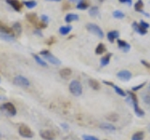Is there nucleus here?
I'll use <instances>...</instances> for the list:
<instances>
[{"label":"nucleus","mask_w":150,"mask_h":140,"mask_svg":"<svg viewBox=\"0 0 150 140\" xmlns=\"http://www.w3.org/2000/svg\"><path fill=\"white\" fill-rule=\"evenodd\" d=\"M40 134L41 138H43L44 140H54L55 138L54 133L51 130H42L40 132Z\"/></svg>","instance_id":"1a4fd4ad"},{"label":"nucleus","mask_w":150,"mask_h":140,"mask_svg":"<svg viewBox=\"0 0 150 140\" xmlns=\"http://www.w3.org/2000/svg\"><path fill=\"white\" fill-rule=\"evenodd\" d=\"M143 8H144V2H143V0H138L137 2L135 3L134 5V9L137 12H140V13H143L144 16H146V17H150V15L148 13L146 12H144L143 10Z\"/></svg>","instance_id":"ddd939ff"},{"label":"nucleus","mask_w":150,"mask_h":140,"mask_svg":"<svg viewBox=\"0 0 150 140\" xmlns=\"http://www.w3.org/2000/svg\"><path fill=\"white\" fill-rule=\"evenodd\" d=\"M129 95V100L131 103V106H133V109L135 111V114L138 117H144V110L139 107V104H138V98L136 96V94L132 92H127Z\"/></svg>","instance_id":"f257e3e1"},{"label":"nucleus","mask_w":150,"mask_h":140,"mask_svg":"<svg viewBox=\"0 0 150 140\" xmlns=\"http://www.w3.org/2000/svg\"><path fill=\"white\" fill-rule=\"evenodd\" d=\"M47 1H61V0H47Z\"/></svg>","instance_id":"c03bdc74"},{"label":"nucleus","mask_w":150,"mask_h":140,"mask_svg":"<svg viewBox=\"0 0 150 140\" xmlns=\"http://www.w3.org/2000/svg\"><path fill=\"white\" fill-rule=\"evenodd\" d=\"M103 83L106 84V85H109V86H111V87L114 88V89H115V92H116L118 95H120V96H122V97H125V96H127V93L125 92V91H123V90H122L121 88H119L118 86L115 85L114 83L109 82V81H106V80L103 81Z\"/></svg>","instance_id":"9b49d317"},{"label":"nucleus","mask_w":150,"mask_h":140,"mask_svg":"<svg viewBox=\"0 0 150 140\" xmlns=\"http://www.w3.org/2000/svg\"><path fill=\"white\" fill-rule=\"evenodd\" d=\"M83 140H98L95 136H92V135H86V134L83 135Z\"/></svg>","instance_id":"72a5a7b5"},{"label":"nucleus","mask_w":150,"mask_h":140,"mask_svg":"<svg viewBox=\"0 0 150 140\" xmlns=\"http://www.w3.org/2000/svg\"><path fill=\"white\" fill-rule=\"evenodd\" d=\"M14 83H15L16 85L20 86V87H23V88L29 87V85H30L29 80L23 76H17L14 78Z\"/></svg>","instance_id":"0eeeda50"},{"label":"nucleus","mask_w":150,"mask_h":140,"mask_svg":"<svg viewBox=\"0 0 150 140\" xmlns=\"http://www.w3.org/2000/svg\"><path fill=\"white\" fill-rule=\"evenodd\" d=\"M54 42H55V38H54V37H51V38H49L48 40L46 41V44L52 45L53 43H54Z\"/></svg>","instance_id":"58836bf2"},{"label":"nucleus","mask_w":150,"mask_h":140,"mask_svg":"<svg viewBox=\"0 0 150 140\" xmlns=\"http://www.w3.org/2000/svg\"><path fill=\"white\" fill-rule=\"evenodd\" d=\"M132 28L134 29L135 32H137L138 34H140V35H145L147 33V30L146 29H144V28L141 26L139 23L136 22H134L132 23Z\"/></svg>","instance_id":"dca6fc26"},{"label":"nucleus","mask_w":150,"mask_h":140,"mask_svg":"<svg viewBox=\"0 0 150 140\" xmlns=\"http://www.w3.org/2000/svg\"><path fill=\"white\" fill-rule=\"evenodd\" d=\"M0 38H2L6 41H14V36L8 35V34H0Z\"/></svg>","instance_id":"c756f323"},{"label":"nucleus","mask_w":150,"mask_h":140,"mask_svg":"<svg viewBox=\"0 0 150 140\" xmlns=\"http://www.w3.org/2000/svg\"><path fill=\"white\" fill-rule=\"evenodd\" d=\"M33 57H34V59L36 60V62L39 64L40 65H41V66H47V64L44 62L43 60H42L41 58H40V56L39 55H37V54H33Z\"/></svg>","instance_id":"c85d7f7f"},{"label":"nucleus","mask_w":150,"mask_h":140,"mask_svg":"<svg viewBox=\"0 0 150 140\" xmlns=\"http://www.w3.org/2000/svg\"><path fill=\"white\" fill-rule=\"evenodd\" d=\"M71 73H72L71 69H70V68H68V67L61 69L60 71H59L60 77H61V78H65V79L69 78L70 76H71Z\"/></svg>","instance_id":"f3484780"},{"label":"nucleus","mask_w":150,"mask_h":140,"mask_svg":"<svg viewBox=\"0 0 150 140\" xmlns=\"http://www.w3.org/2000/svg\"><path fill=\"white\" fill-rule=\"evenodd\" d=\"M112 16L115 19H123L125 17V13H123L121 10H115L112 12Z\"/></svg>","instance_id":"2f4dec72"},{"label":"nucleus","mask_w":150,"mask_h":140,"mask_svg":"<svg viewBox=\"0 0 150 140\" xmlns=\"http://www.w3.org/2000/svg\"><path fill=\"white\" fill-rule=\"evenodd\" d=\"M6 2L16 11H20L23 8L22 3L20 1H18V0H6Z\"/></svg>","instance_id":"9d476101"},{"label":"nucleus","mask_w":150,"mask_h":140,"mask_svg":"<svg viewBox=\"0 0 150 140\" xmlns=\"http://www.w3.org/2000/svg\"><path fill=\"white\" fill-rule=\"evenodd\" d=\"M40 21L42 22H44V23H48V22H49V17L46 16V15H41L40 16Z\"/></svg>","instance_id":"c9c22d12"},{"label":"nucleus","mask_w":150,"mask_h":140,"mask_svg":"<svg viewBox=\"0 0 150 140\" xmlns=\"http://www.w3.org/2000/svg\"><path fill=\"white\" fill-rule=\"evenodd\" d=\"M86 29L90 33H92V34L97 36L98 37H100V38H103V36H104L102 29L96 23H87Z\"/></svg>","instance_id":"7ed1b4c3"},{"label":"nucleus","mask_w":150,"mask_h":140,"mask_svg":"<svg viewBox=\"0 0 150 140\" xmlns=\"http://www.w3.org/2000/svg\"><path fill=\"white\" fill-rule=\"evenodd\" d=\"M0 34H8V35H13L12 28H9L2 22H0Z\"/></svg>","instance_id":"2eb2a0df"},{"label":"nucleus","mask_w":150,"mask_h":140,"mask_svg":"<svg viewBox=\"0 0 150 140\" xmlns=\"http://www.w3.org/2000/svg\"><path fill=\"white\" fill-rule=\"evenodd\" d=\"M144 133L142 132V131H139V132H136L132 137H131V140H144Z\"/></svg>","instance_id":"393cba45"},{"label":"nucleus","mask_w":150,"mask_h":140,"mask_svg":"<svg viewBox=\"0 0 150 140\" xmlns=\"http://www.w3.org/2000/svg\"><path fill=\"white\" fill-rule=\"evenodd\" d=\"M0 99H2V97H1V96H0Z\"/></svg>","instance_id":"de8ad7c7"},{"label":"nucleus","mask_w":150,"mask_h":140,"mask_svg":"<svg viewBox=\"0 0 150 140\" xmlns=\"http://www.w3.org/2000/svg\"><path fill=\"white\" fill-rule=\"evenodd\" d=\"M149 88H150V87H149Z\"/></svg>","instance_id":"09e8293b"},{"label":"nucleus","mask_w":150,"mask_h":140,"mask_svg":"<svg viewBox=\"0 0 150 140\" xmlns=\"http://www.w3.org/2000/svg\"><path fill=\"white\" fill-rule=\"evenodd\" d=\"M40 54L41 56H43L44 59H46L52 64H54V65H60L61 64V61L58 58H56L54 54H52L49 50H42V51H40Z\"/></svg>","instance_id":"20e7f679"},{"label":"nucleus","mask_w":150,"mask_h":140,"mask_svg":"<svg viewBox=\"0 0 150 140\" xmlns=\"http://www.w3.org/2000/svg\"><path fill=\"white\" fill-rule=\"evenodd\" d=\"M89 15L91 17H97L98 15V8L92 7L90 9H89Z\"/></svg>","instance_id":"7c9ffc66"},{"label":"nucleus","mask_w":150,"mask_h":140,"mask_svg":"<svg viewBox=\"0 0 150 140\" xmlns=\"http://www.w3.org/2000/svg\"><path fill=\"white\" fill-rule=\"evenodd\" d=\"M26 20L30 23H32V24H34L36 27L40 22L39 17L37 16L36 13H28V14H26Z\"/></svg>","instance_id":"f8f14e48"},{"label":"nucleus","mask_w":150,"mask_h":140,"mask_svg":"<svg viewBox=\"0 0 150 140\" xmlns=\"http://www.w3.org/2000/svg\"><path fill=\"white\" fill-rule=\"evenodd\" d=\"M12 31L16 36H20L22 33V25L20 22H14L12 25Z\"/></svg>","instance_id":"aec40b11"},{"label":"nucleus","mask_w":150,"mask_h":140,"mask_svg":"<svg viewBox=\"0 0 150 140\" xmlns=\"http://www.w3.org/2000/svg\"><path fill=\"white\" fill-rule=\"evenodd\" d=\"M89 7V5H88V3L86 2V1H82L80 2V3H78L77 4V6H76V8H78V9H81V10H84V9H86L87 8Z\"/></svg>","instance_id":"cd10ccee"},{"label":"nucleus","mask_w":150,"mask_h":140,"mask_svg":"<svg viewBox=\"0 0 150 140\" xmlns=\"http://www.w3.org/2000/svg\"><path fill=\"white\" fill-rule=\"evenodd\" d=\"M143 100L146 105L150 106V95H144L143 97Z\"/></svg>","instance_id":"e433bc0d"},{"label":"nucleus","mask_w":150,"mask_h":140,"mask_svg":"<svg viewBox=\"0 0 150 140\" xmlns=\"http://www.w3.org/2000/svg\"><path fill=\"white\" fill-rule=\"evenodd\" d=\"M148 129H149V131H150V125H149V127H148Z\"/></svg>","instance_id":"49530a36"},{"label":"nucleus","mask_w":150,"mask_h":140,"mask_svg":"<svg viewBox=\"0 0 150 140\" xmlns=\"http://www.w3.org/2000/svg\"><path fill=\"white\" fill-rule=\"evenodd\" d=\"M106 51V47L104 44H102V43H100L98 46H97V48L95 50V52L98 54V55H100L102 53H104Z\"/></svg>","instance_id":"b1692460"},{"label":"nucleus","mask_w":150,"mask_h":140,"mask_svg":"<svg viewBox=\"0 0 150 140\" xmlns=\"http://www.w3.org/2000/svg\"><path fill=\"white\" fill-rule=\"evenodd\" d=\"M142 64L144 65L145 67H147V68H149L150 69V63H148V62H146V61H142Z\"/></svg>","instance_id":"a19ab883"},{"label":"nucleus","mask_w":150,"mask_h":140,"mask_svg":"<svg viewBox=\"0 0 150 140\" xmlns=\"http://www.w3.org/2000/svg\"><path fill=\"white\" fill-rule=\"evenodd\" d=\"M19 134H20L21 136L25 138H32L34 136V133H33L32 130L25 124L20 125V127H19Z\"/></svg>","instance_id":"39448f33"},{"label":"nucleus","mask_w":150,"mask_h":140,"mask_svg":"<svg viewBox=\"0 0 150 140\" xmlns=\"http://www.w3.org/2000/svg\"><path fill=\"white\" fill-rule=\"evenodd\" d=\"M144 85H145V82H143V83H141L140 85H137V86H134V87H132V91L133 92H136V91H139L140 89H142L143 87H144Z\"/></svg>","instance_id":"473e14b6"},{"label":"nucleus","mask_w":150,"mask_h":140,"mask_svg":"<svg viewBox=\"0 0 150 140\" xmlns=\"http://www.w3.org/2000/svg\"><path fill=\"white\" fill-rule=\"evenodd\" d=\"M120 3H125V4H128L129 6H131L132 5V0H119Z\"/></svg>","instance_id":"4c0bfd02"},{"label":"nucleus","mask_w":150,"mask_h":140,"mask_svg":"<svg viewBox=\"0 0 150 140\" xmlns=\"http://www.w3.org/2000/svg\"><path fill=\"white\" fill-rule=\"evenodd\" d=\"M71 29H72V26H71V25L61 26V27L59 28V33H60L61 35L66 36V35H68L70 31H71Z\"/></svg>","instance_id":"5701e85b"},{"label":"nucleus","mask_w":150,"mask_h":140,"mask_svg":"<svg viewBox=\"0 0 150 140\" xmlns=\"http://www.w3.org/2000/svg\"><path fill=\"white\" fill-rule=\"evenodd\" d=\"M69 2H72V3H80L82 0H69Z\"/></svg>","instance_id":"37998d69"},{"label":"nucleus","mask_w":150,"mask_h":140,"mask_svg":"<svg viewBox=\"0 0 150 140\" xmlns=\"http://www.w3.org/2000/svg\"><path fill=\"white\" fill-rule=\"evenodd\" d=\"M116 77L123 81H129L132 78V74L129 70H121V71H119L116 74Z\"/></svg>","instance_id":"6e6552de"},{"label":"nucleus","mask_w":150,"mask_h":140,"mask_svg":"<svg viewBox=\"0 0 150 140\" xmlns=\"http://www.w3.org/2000/svg\"><path fill=\"white\" fill-rule=\"evenodd\" d=\"M88 84H89V86H90L93 89V90L98 91V90H100V84L98 83V81L96 80V79H93V78L89 79Z\"/></svg>","instance_id":"412c9836"},{"label":"nucleus","mask_w":150,"mask_h":140,"mask_svg":"<svg viewBox=\"0 0 150 140\" xmlns=\"http://www.w3.org/2000/svg\"><path fill=\"white\" fill-rule=\"evenodd\" d=\"M111 56H112V53H108L105 56H103V57L100 59V65L101 66H106V65H108V64L110 63Z\"/></svg>","instance_id":"4be33fe9"},{"label":"nucleus","mask_w":150,"mask_h":140,"mask_svg":"<svg viewBox=\"0 0 150 140\" xmlns=\"http://www.w3.org/2000/svg\"><path fill=\"white\" fill-rule=\"evenodd\" d=\"M100 128L101 129H103V130H106V131H115L116 130V128L115 127L114 125H112V124H110V123H102V124H100Z\"/></svg>","instance_id":"a878e982"},{"label":"nucleus","mask_w":150,"mask_h":140,"mask_svg":"<svg viewBox=\"0 0 150 140\" xmlns=\"http://www.w3.org/2000/svg\"><path fill=\"white\" fill-rule=\"evenodd\" d=\"M79 20V16L77 14H74V13H69L66 15L65 17V22H75V21H78Z\"/></svg>","instance_id":"6ab92c4d"},{"label":"nucleus","mask_w":150,"mask_h":140,"mask_svg":"<svg viewBox=\"0 0 150 140\" xmlns=\"http://www.w3.org/2000/svg\"><path fill=\"white\" fill-rule=\"evenodd\" d=\"M34 34L37 35V36H43V34H42V32L40 29H36L34 31Z\"/></svg>","instance_id":"ea45409f"},{"label":"nucleus","mask_w":150,"mask_h":140,"mask_svg":"<svg viewBox=\"0 0 150 140\" xmlns=\"http://www.w3.org/2000/svg\"><path fill=\"white\" fill-rule=\"evenodd\" d=\"M0 108H1L2 110H4L5 112H7L9 116H15L17 113L16 107L14 106V105L12 104V103H9V102L3 104Z\"/></svg>","instance_id":"423d86ee"},{"label":"nucleus","mask_w":150,"mask_h":140,"mask_svg":"<svg viewBox=\"0 0 150 140\" xmlns=\"http://www.w3.org/2000/svg\"><path fill=\"white\" fill-rule=\"evenodd\" d=\"M69 8V5L68 4V3H65L64 4V7H63V9H67V8Z\"/></svg>","instance_id":"79ce46f5"},{"label":"nucleus","mask_w":150,"mask_h":140,"mask_svg":"<svg viewBox=\"0 0 150 140\" xmlns=\"http://www.w3.org/2000/svg\"><path fill=\"white\" fill-rule=\"evenodd\" d=\"M69 89V92H71L74 96H80L83 92L82 84L78 80H72L70 82Z\"/></svg>","instance_id":"f03ea898"},{"label":"nucleus","mask_w":150,"mask_h":140,"mask_svg":"<svg viewBox=\"0 0 150 140\" xmlns=\"http://www.w3.org/2000/svg\"><path fill=\"white\" fill-rule=\"evenodd\" d=\"M98 1H100V2H102V1H104V0H98Z\"/></svg>","instance_id":"a18cd8bd"},{"label":"nucleus","mask_w":150,"mask_h":140,"mask_svg":"<svg viewBox=\"0 0 150 140\" xmlns=\"http://www.w3.org/2000/svg\"><path fill=\"white\" fill-rule=\"evenodd\" d=\"M119 36V32L118 31H110L107 34V38L111 43H114L115 40Z\"/></svg>","instance_id":"a211bd4d"},{"label":"nucleus","mask_w":150,"mask_h":140,"mask_svg":"<svg viewBox=\"0 0 150 140\" xmlns=\"http://www.w3.org/2000/svg\"><path fill=\"white\" fill-rule=\"evenodd\" d=\"M117 45H118L119 49L124 51V52H128L130 50V45L129 43H127L126 41L121 40V39H117Z\"/></svg>","instance_id":"4468645a"},{"label":"nucleus","mask_w":150,"mask_h":140,"mask_svg":"<svg viewBox=\"0 0 150 140\" xmlns=\"http://www.w3.org/2000/svg\"><path fill=\"white\" fill-rule=\"evenodd\" d=\"M139 24H140L141 26H142V27L144 28V29H146V30H147V28H149V23L145 22L144 21H141Z\"/></svg>","instance_id":"f704fd0d"},{"label":"nucleus","mask_w":150,"mask_h":140,"mask_svg":"<svg viewBox=\"0 0 150 140\" xmlns=\"http://www.w3.org/2000/svg\"><path fill=\"white\" fill-rule=\"evenodd\" d=\"M23 5H25L27 8H34L37 6V2L35 0H28V1L23 2Z\"/></svg>","instance_id":"bb28decb"}]
</instances>
